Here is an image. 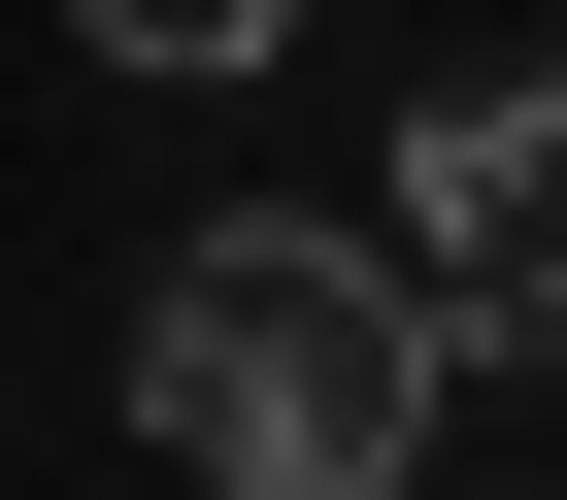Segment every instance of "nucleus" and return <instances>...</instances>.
I'll list each match as a JSON object with an SVG mask.
<instances>
[{"label": "nucleus", "instance_id": "nucleus-3", "mask_svg": "<svg viewBox=\"0 0 567 500\" xmlns=\"http://www.w3.org/2000/svg\"><path fill=\"white\" fill-rule=\"evenodd\" d=\"M68 34H101V67H267L301 0H68Z\"/></svg>", "mask_w": 567, "mask_h": 500}, {"label": "nucleus", "instance_id": "nucleus-1", "mask_svg": "<svg viewBox=\"0 0 567 500\" xmlns=\"http://www.w3.org/2000/svg\"><path fill=\"white\" fill-rule=\"evenodd\" d=\"M134 434L200 500H401L434 467V301L368 268L334 200H200L134 268Z\"/></svg>", "mask_w": 567, "mask_h": 500}, {"label": "nucleus", "instance_id": "nucleus-2", "mask_svg": "<svg viewBox=\"0 0 567 500\" xmlns=\"http://www.w3.org/2000/svg\"><path fill=\"white\" fill-rule=\"evenodd\" d=\"M368 268L434 301V367H534V334H567V67L401 101V233H368Z\"/></svg>", "mask_w": 567, "mask_h": 500}]
</instances>
